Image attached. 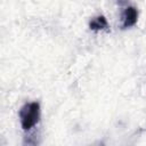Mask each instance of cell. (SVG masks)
Wrapping results in <instances>:
<instances>
[{
	"instance_id": "6da1fadb",
	"label": "cell",
	"mask_w": 146,
	"mask_h": 146,
	"mask_svg": "<svg viewBox=\"0 0 146 146\" xmlns=\"http://www.w3.org/2000/svg\"><path fill=\"white\" fill-rule=\"evenodd\" d=\"M19 121L23 130L29 131L40 120V104L38 102H31L24 104L19 110Z\"/></svg>"
},
{
	"instance_id": "7a4b0ae2",
	"label": "cell",
	"mask_w": 146,
	"mask_h": 146,
	"mask_svg": "<svg viewBox=\"0 0 146 146\" xmlns=\"http://www.w3.org/2000/svg\"><path fill=\"white\" fill-rule=\"evenodd\" d=\"M138 19V11L135 7H127L122 13V27L128 29L136 25Z\"/></svg>"
},
{
	"instance_id": "3957f363",
	"label": "cell",
	"mask_w": 146,
	"mask_h": 146,
	"mask_svg": "<svg viewBox=\"0 0 146 146\" xmlns=\"http://www.w3.org/2000/svg\"><path fill=\"white\" fill-rule=\"evenodd\" d=\"M89 27L92 31H108V23L103 15L94 17L89 22Z\"/></svg>"
}]
</instances>
